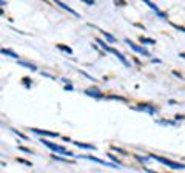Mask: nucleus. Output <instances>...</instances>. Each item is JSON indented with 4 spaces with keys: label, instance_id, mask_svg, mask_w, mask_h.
Wrapping results in <instances>:
<instances>
[{
    "label": "nucleus",
    "instance_id": "ddd939ff",
    "mask_svg": "<svg viewBox=\"0 0 185 173\" xmlns=\"http://www.w3.org/2000/svg\"><path fill=\"white\" fill-rule=\"evenodd\" d=\"M145 3H147V5H148V6H150V8H153V9H154V11H156V13H157V14H159V16H164V14H162V13H160V11H159V9H157V6H156V5H154V3H151V2H148V0H145Z\"/></svg>",
    "mask_w": 185,
    "mask_h": 173
},
{
    "label": "nucleus",
    "instance_id": "f257e3e1",
    "mask_svg": "<svg viewBox=\"0 0 185 173\" xmlns=\"http://www.w3.org/2000/svg\"><path fill=\"white\" fill-rule=\"evenodd\" d=\"M150 158L154 159V161H157V162H160V164H164V165H168V167H171V168H184L185 167L184 164L173 162V161L167 159V158H162V156H157V155H150Z\"/></svg>",
    "mask_w": 185,
    "mask_h": 173
},
{
    "label": "nucleus",
    "instance_id": "9b49d317",
    "mask_svg": "<svg viewBox=\"0 0 185 173\" xmlns=\"http://www.w3.org/2000/svg\"><path fill=\"white\" fill-rule=\"evenodd\" d=\"M2 54H6V56H11V57H19L14 51H11V49H6V48H2Z\"/></svg>",
    "mask_w": 185,
    "mask_h": 173
},
{
    "label": "nucleus",
    "instance_id": "0eeeda50",
    "mask_svg": "<svg viewBox=\"0 0 185 173\" xmlns=\"http://www.w3.org/2000/svg\"><path fill=\"white\" fill-rule=\"evenodd\" d=\"M85 93L88 94V96H93V98H97V99H100V98H103V94H102V91H99L97 88H88V90H85Z\"/></svg>",
    "mask_w": 185,
    "mask_h": 173
},
{
    "label": "nucleus",
    "instance_id": "6e6552de",
    "mask_svg": "<svg viewBox=\"0 0 185 173\" xmlns=\"http://www.w3.org/2000/svg\"><path fill=\"white\" fill-rule=\"evenodd\" d=\"M17 63H19V65H22V67L29 68V70H32V71H36V70H37V67H36V65H32V63H29V62H23V60H19Z\"/></svg>",
    "mask_w": 185,
    "mask_h": 173
},
{
    "label": "nucleus",
    "instance_id": "f03ea898",
    "mask_svg": "<svg viewBox=\"0 0 185 173\" xmlns=\"http://www.w3.org/2000/svg\"><path fill=\"white\" fill-rule=\"evenodd\" d=\"M40 142H42L43 145H46V147H50L52 152H56V153H60V155H66V156H74L71 152H68V150H65L63 147H60V145H56V144H52V142L50 141H45V139H40Z\"/></svg>",
    "mask_w": 185,
    "mask_h": 173
},
{
    "label": "nucleus",
    "instance_id": "4468645a",
    "mask_svg": "<svg viewBox=\"0 0 185 173\" xmlns=\"http://www.w3.org/2000/svg\"><path fill=\"white\" fill-rule=\"evenodd\" d=\"M102 33L105 34V37H107V40H108V42H111V43H113V42H116V39H114V37H113V36H111V34H109V33H105L103 29H102Z\"/></svg>",
    "mask_w": 185,
    "mask_h": 173
},
{
    "label": "nucleus",
    "instance_id": "a211bd4d",
    "mask_svg": "<svg viewBox=\"0 0 185 173\" xmlns=\"http://www.w3.org/2000/svg\"><path fill=\"white\" fill-rule=\"evenodd\" d=\"M108 156H109V159H111V161H114V162H117V164L120 162V161H119V159H117V158H116V156H113V155H108Z\"/></svg>",
    "mask_w": 185,
    "mask_h": 173
},
{
    "label": "nucleus",
    "instance_id": "dca6fc26",
    "mask_svg": "<svg viewBox=\"0 0 185 173\" xmlns=\"http://www.w3.org/2000/svg\"><path fill=\"white\" fill-rule=\"evenodd\" d=\"M13 132H14V133H16V134H17V136H19V138H22V139H25V141H28V139H29V138H26V136H25V134H22V133H19V132H17V130H13Z\"/></svg>",
    "mask_w": 185,
    "mask_h": 173
},
{
    "label": "nucleus",
    "instance_id": "f3484780",
    "mask_svg": "<svg viewBox=\"0 0 185 173\" xmlns=\"http://www.w3.org/2000/svg\"><path fill=\"white\" fill-rule=\"evenodd\" d=\"M136 159H137V161H142V162H147V161H148V158H142V156H136Z\"/></svg>",
    "mask_w": 185,
    "mask_h": 173
},
{
    "label": "nucleus",
    "instance_id": "20e7f679",
    "mask_svg": "<svg viewBox=\"0 0 185 173\" xmlns=\"http://www.w3.org/2000/svg\"><path fill=\"white\" fill-rule=\"evenodd\" d=\"M80 158H84V159H90V161H93V162H97V164H100V165H108V167H114L113 164L105 162V161L99 159V158H94V156H91V155H84V156H80Z\"/></svg>",
    "mask_w": 185,
    "mask_h": 173
},
{
    "label": "nucleus",
    "instance_id": "1a4fd4ad",
    "mask_svg": "<svg viewBox=\"0 0 185 173\" xmlns=\"http://www.w3.org/2000/svg\"><path fill=\"white\" fill-rule=\"evenodd\" d=\"M74 144L77 145V147H80V148H90V150H96V147L94 145H91V144H84V142H79V141H76Z\"/></svg>",
    "mask_w": 185,
    "mask_h": 173
},
{
    "label": "nucleus",
    "instance_id": "423d86ee",
    "mask_svg": "<svg viewBox=\"0 0 185 173\" xmlns=\"http://www.w3.org/2000/svg\"><path fill=\"white\" fill-rule=\"evenodd\" d=\"M32 133H37V134H43V136H52V138H57L59 134L54 133V132H48V130H39V128H31Z\"/></svg>",
    "mask_w": 185,
    "mask_h": 173
},
{
    "label": "nucleus",
    "instance_id": "9d476101",
    "mask_svg": "<svg viewBox=\"0 0 185 173\" xmlns=\"http://www.w3.org/2000/svg\"><path fill=\"white\" fill-rule=\"evenodd\" d=\"M57 5H60V6H62V8H65L66 11H70V13H71V14H74V16H76V17L79 16V14L76 13V11H74V9H71L70 6H68V5H65V3H63V2H57Z\"/></svg>",
    "mask_w": 185,
    "mask_h": 173
},
{
    "label": "nucleus",
    "instance_id": "412c9836",
    "mask_svg": "<svg viewBox=\"0 0 185 173\" xmlns=\"http://www.w3.org/2000/svg\"><path fill=\"white\" fill-rule=\"evenodd\" d=\"M84 2L86 3V5H93V3H94V2H93V0H84Z\"/></svg>",
    "mask_w": 185,
    "mask_h": 173
},
{
    "label": "nucleus",
    "instance_id": "2eb2a0df",
    "mask_svg": "<svg viewBox=\"0 0 185 173\" xmlns=\"http://www.w3.org/2000/svg\"><path fill=\"white\" fill-rule=\"evenodd\" d=\"M141 42H143V43H151V45H154V40H153V39H148V37H141Z\"/></svg>",
    "mask_w": 185,
    "mask_h": 173
},
{
    "label": "nucleus",
    "instance_id": "6ab92c4d",
    "mask_svg": "<svg viewBox=\"0 0 185 173\" xmlns=\"http://www.w3.org/2000/svg\"><path fill=\"white\" fill-rule=\"evenodd\" d=\"M19 150H22V152H25V153H32L29 148H25V147H19Z\"/></svg>",
    "mask_w": 185,
    "mask_h": 173
},
{
    "label": "nucleus",
    "instance_id": "4be33fe9",
    "mask_svg": "<svg viewBox=\"0 0 185 173\" xmlns=\"http://www.w3.org/2000/svg\"><path fill=\"white\" fill-rule=\"evenodd\" d=\"M180 57H185V53H180Z\"/></svg>",
    "mask_w": 185,
    "mask_h": 173
},
{
    "label": "nucleus",
    "instance_id": "39448f33",
    "mask_svg": "<svg viewBox=\"0 0 185 173\" xmlns=\"http://www.w3.org/2000/svg\"><path fill=\"white\" fill-rule=\"evenodd\" d=\"M136 110H141V111H147L148 114H154L156 113V108H153L151 105H147V104H141V105L134 107Z\"/></svg>",
    "mask_w": 185,
    "mask_h": 173
},
{
    "label": "nucleus",
    "instance_id": "7ed1b4c3",
    "mask_svg": "<svg viewBox=\"0 0 185 173\" xmlns=\"http://www.w3.org/2000/svg\"><path fill=\"white\" fill-rule=\"evenodd\" d=\"M125 43L127 45H130V48H133L136 53H139V54H142V56H147V57H150V53L147 51L143 47H141V45H137V43H134V42H131L130 39H125Z\"/></svg>",
    "mask_w": 185,
    "mask_h": 173
},
{
    "label": "nucleus",
    "instance_id": "f8f14e48",
    "mask_svg": "<svg viewBox=\"0 0 185 173\" xmlns=\"http://www.w3.org/2000/svg\"><path fill=\"white\" fill-rule=\"evenodd\" d=\"M57 48H59V49H63V51L68 53V54H71V53H73V49H71L70 47H66V45H62V43H59Z\"/></svg>",
    "mask_w": 185,
    "mask_h": 173
},
{
    "label": "nucleus",
    "instance_id": "aec40b11",
    "mask_svg": "<svg viewBox=\"0 0 185 173\" xmlns=\"http://www.w3.org/2000/svg\"><path fill=\"white\" fill-rule=\"evenodd\" d=\"M19 162H22V164H26V165H31V162H28V161H25V159H19Z\"/></svg>",
    "mask_w": 185,
    "mask_h": 173
}]
</instances>
